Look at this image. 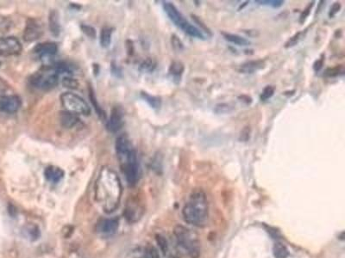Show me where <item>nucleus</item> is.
Instances as JSON below:
<instances>
[{"label":"nucleus","instance_id":"nucleus-1","mask_svg":"<svg viewBox=\"0 0 345 258\" xmlns=\"http://www.w3.org/2000/svg\"><path fill=\"white\" fill-rule=\"evenodd\" d=\"M122 188L118 175L109 168H103L96 183V196L107 211L118 206Z\"/></svg>","mask_w":345,"mask_h":258},{"label":"nucleus","instance_id":"nucleus-2","mask_svg":"<svg viewBox=\"0 0 345 258\" xmlns=\"http://www.w3.org/2000/svg\"><path fill=\"white\" fill-rule=\"evenodd\" d=\"M115 150L127 183L130 186H134L137 184L140 178V166L136 151L129 138L124 135L117 138Z\"/></svg>","mask_w":345,"mask_h":258},{"label":"nucleus","instance_id":"nucleus-3","mask_svg":"<svg viewBox=\"0 0 345 258\" xmlns=\"http://www.w3.org/2000/svg\"><path fill=\"white\" fill-rule=\"evenodd\" d=\"M209 206L205 193L201 190H194L189 200L182 209L185 222L194 227H202L208 218Z\"/></svg>","mask_w":345,"mask_h":258},{"label":"nucleus","instance_id":"nucleus-4","mask_svg":"<svg viewBox=\"0 0 345 258\" xmlns=\"http://www.w3.org/2000/svg\"><path fill=\"white\" fill-rule=\"evenodd\" d=\"M163 9L168 18L172 21V23H175V25L177 26L179 29L184 32L185 34H187L191 37L204 40V35L201 29H198L196 26L188 22L184 15L179 11V9L174 4L163 2Z\"/></svg>","mask_w":345,"mask_h":258},{"label":"nucleus","instance_id":"nucleus-5","mask_svg":"<svg viewBox=\"0 0 345 258\" xmlns=\"http://www.w3.org/2000/svg\"><path fill=\"white\" fill-rule=\"evenodd\" d=\"M174 233L179 245L186 250L190 257L199 258L200 243L195 232L184 226L178 225L174 230Z\"/></svg>","mask_w":345,"mask_h":258},{"label":"nucleus","instance_id":"nucleus-6","mask_svg":"<svg viewBox=\"0 0 345 258\" xmlns=\"http://www.w3.org/2000/svg\"><path fill=\"white\" fill-rule=\"evenodd\" d=\"M60 75L52 65H46L32 74L29 78L30 85L37 89L49 91L55 88L59 83Z\"/></svg>","mask_w":345,"mask_h":258},{"label":"nucleus","instance_id":"nucleus-7","mask_svg":"<svg viewBox=\"0 0 345 258\" xmlns=\"http://www.w3.org/2000/svg\"><path fill=\"white\" fill-rule=\"evenodd\" d=\"M60 103L65 110L75 115H89L91 108L84 98L73 92H64L60 95Z\"/></svg>","mask_w":345,"mask_h":258},{"label":"nucleus","instance_id":"nucleus-8","mask_svg":"<svg viewBox=\"0 0 345 258\" xmlns=\"http://www.w3.org/2000/svg\"><path fill=\"white\" fill-rule=\"evenodd\" d=\"M22 106L20 97L9 91L0 92V111L6 114H13Z\"/></svg>","mask_w":345,"mask_h":258},{"label":"nucleus","instance_id":"nucleus-9","mask_svg":"<svg viewBox=\"0 0 345 258\" xmlns=\"http://www.w3.org/2000/svg\"><path fill=\"white\" fill-rule=\"evenodd\" d=\"M23 47L20 40L15 36L0 37V55L3 57H10L20 55Z\"/></svg>","mask_w":345,"mask_h":258},{"label":"nucleus","instance_id":"nucleus-10","mask_svg":"<svg viewBox=\"0 0 345 258\" xmlns=\"http://www.w3.org/2000/svg\"><path fill=\"white\" fill-rule=\"evenodd\" d=\"M43 34V24L40 20L36 18H29L26 23L23 31V39L27 42H31L42 37Z\"/></svg>","mask_w":345,"mask_h":258},{"label":"nucleus","instance_id":"nucleus-11","mask_svg":"<svg viewBox=\"0 0 345 258\" xmlns=\"http://www.w3.org/2000/svg\"><path fill=\"white\" fill-rule=\"evenodd\" d=\"M124 124V110L121 106L113 107L109 120L107 121V129L111 133H117Z\"/></svg>","mask_w":345,"mask_h":258},{"label":"nucleus","instance_id":"nucleus-12","mask_svg":"<svg viewBox=\"0 0 345 258\" xmlns=\"http://www.w3.org/2000/svg\"><path fill=\"white\" fill-rule=\"evenodd\" d=\"M58 51L57 44L51 41L42 42L34 47V52L41 59H50L52 56L56 55Z\"/></svg>","mask_w":345,"mask_h":258},{"label":"nucleus","instance_id":"nucleus-13","mask_svg":"<svg viewBox=\"0 0 345 258\" xmlns=\"http://www.w3.org/2000/svg\"><path fill=\"white\" fill-rule=\"evenodd\" d=\"M118 228V221L117 219H104L98 222L97 226L98 232L107 236L114 234Z\"/></svg>","mask_w":345,"mask_h":258},{"label":"nucleus","instance_id":"nucleus-14","mask_svg":"<svg viewBox=\"0 0 345 258\" xmlns=\"http://www.w3.org/2000/svg\"><path fill=\"white\" fill-rule=\"evenodd\" d=\"M266 66L264 60H250L245 63L242 64L239 67V72L245 74H251L258 72L259 70L263 69Z\"/></svg>","mask_w":345,"mask_h":258},{"label":"nucleus","instance_id":"nucleus-15","mask_svg":"<svg viewBox=\"0 0 345 258\" xmlns=\"http://www.w3.org/2000/svg\"><path fill=\"white\" fill-rule=\"evenodd\" d=\"M65 172L60 167L49 165L44 170V176L47 180L52 184H57L64 178Z\"/></svg>","mask_w":345,"mask_h":258},{"label":"nucleus","instance_id":"nucleus-16","mask_svg":"<svg viewBox=\"0 0 345 258\" xmlns=\"http://www.w3.org/2000/svg\"><path fill=\"white\" fill-rule=\"evenodd\" d=\"M60 122L61 126L64 127L72 128L80 122V118L78 117V115L75 114L64 110V111L60 112Z\"/></svg>","mask_w":345,"mask_h":258},{"label":"nucleus","instance_id":"nucleus-17","mask_svg":"<svg viewBox=\"0 0 345 258\" xmlns=\"http://www.w3.org/2000/svg\"><path fill=\"white\" fill-rule=\"evenodd\" d=\"M221 34L225 40L229 42L232 43V44H235L236 46H249L250 44V40H247L246 38L243 37L239 34H231V33H228V32H222Z\"/></svg>","mask_w":345,"mask_h":258},{"label":"nucleus","instance_id":"nucleus-18","mask_svg":"<svg viewBox=\"0 0 345 258\" xmlns=\"http://www.w3.org/2000/svg\"><path fill=\"white\" fill-rule=\"evenodd\" d=\"M49 29L55 36L60 34V24L59 20V14L56 11H51L49 18Z\"/></svg>","mask_w":345,"mask_h":258},{"label":"nucleus","instance_id":"nucleus-19","mask_svg":"<svg viewBox=\"0 0 345 258\" xmlns=\"http://www.w3.org/2000/svg\"><path fill=\"white\" fill-rule=\"evenodd\" d=\"M185 71L184 64L181 61H174L169 67V74L175 80H181V76Z\"/></svg>","mask_w":345,"mask_h":258},{"label":"nucleus","instance_id":"nucleus-20","mask_svg":"<svg viewBox=\"0 0 345 258\" xmlns=\"http://www.w3.org/2000/svg\"><path fill=\"white\" fill-rule=\"evenodd\" d=\"M113 29L111 27H104L100 32V44L103 48H108L112 43Z\"/></svg>","mask_w":345,"mask_h":258},{"label":"nucleus","instance_id":"nucleus-21","mask_svg":"<svg viewBox=\"0 0 345 258\" xmlns=\"http://www.w3.org/2000/svg\"><path fill=\"white\" fill-rule=\"evenodd\" d=\"M141 96L142 98H144V100L150 104L151 108L155 109H160L161 105V98H158V97H155V96H151L146 92H142Z\"/></svg>","mask_w":345,"mask_h":258},{"label":"nucleus","instance_id":"nucleus-22","mask_svg":"<svg viewBox=\"0 0 345 258\" xmlns=\"http://www.w3.org/2000/svg\"><path fill=\"white\" fill-rule=\"evenodd\" d=\"M289 255L288 249L282 243H276L273 246V255L275 258H287Z\"/></svg>","mask_w":345,"mask_h":258},{"label":"nucleus","instance_id":"nucleus-23","mask_svg":"<svg viewBox=\"0 0 345 258\" xmlns=\"http://www.w3.org/2000/svg\"><path fill=\"white\" fill-rule=\"evenodd\" d=\"M305 33H306V30H305V32L303 30V31H299L298 32V33H296V34L293 35V36L286 42V44H285V48H286V49H289V48H292V47L296 46L297 44L300 41L302 38L305 36Z\"/></svg>","mask_w":345,"mask_h":258},{"label":"nucleus","instance_id":"nucleus-24","mask_svg":"<svg viewBox=\"0 0 345 258\" xmlns=\"http://www.w3.org/2000/svg\"><path fill=\"white\" fill-rule=\"evenodd\" d=\"M274 92H275V87H274V86H266L264 89H263V91H262V94L260 96V99H261V101H262V102L270 99V98L273 97V94H274Z\"/></svg>","mask_w":345,"mask_h":258},{"label":"nucleus","instance_id":"nucleus-25","mask_svg":"<svg viewBox=\"0 0 345 258\" xmlns=\"http://www.w3.org/2000/svg\"><path fill=\"white\" fill-rule=\"evenodd\" d=\"M90 99H91V101H92V104H93V106L95 107L96 111H97V113H98V116H99L100 119H102V120H106V118H107L106 112L104 111L103 109H102V108L99 107V105H98V103H97V101H96V99H95L94 93H93V92H92V90H90Z\"/></svg>","mask_w":345,"mask_h":258},{"label":"nucleus","instance_id":"nucleus-26","mask_svg":"<svg viewBox=\"0 0 345 258\" xmlns=\"http://www.w3.org/2000/svg\"><path fill=\"white\" fill-rule=\"evenodd\" d=\"M155 67H156V63H155V61L152 59L148 58L146 60H144V62L142 63L140 69H141L143 72H151L155 70Z\"/></svg>","mask_w":345,"mask_h":258},{"label":"nucleus","instance_id":"nucleus-27","mask_svg":"<svg viewBox=\"0 0 345 258\" xmlns=\"http://www.w3.org/2000/svg\"><path fill=\"white\" fill-rule=\"evenodd\" d=\"M155 240H156L158 246L160 247L161 252L163 253L164 255L167 254V250H168V244H167V239L164 238L163 236L157 234L155 236Z\"/></svg>","mask_w":345,"mask_h":258},{"label":"nucleus","instance_id":"nucleus-28","mask_svg":"<svg viewBox=\"0 0 345 258\" xmlns=\"http://www.w3.org/2000/svg\"><path fill=\"white\" fill-rule=\"evenodd\" d=\"M256 3L261 5V6H271L273 8H279L283 6L284 1L282 0H256Z\"/></svg>","mask_w":345,"mask_h":258},{"label":"nucleus","instance_id":"nucleus-29","mask_svg":"<svg viewBox=\"0 0 345 258\" xmlns=\"http://www.w3.org/2000/svg\"><path fill=\"white\" fill-rule=\"evenodd\" d=\"M343 72H344L343 66H336L335 67H332V68L327 69L326 72H325V76L330 77H337L339 75L343 74Z\"/></svg>","mask_w":345,"mask_h":258},{"label":"nucleus","instance_id":"nucleus-30","mask_svg":"<svg viewBox=\"0 0 345 258\" xmlns=\"http://www.w3.org/2000/svg\"><path fill=\"white\" fill-rule=\"evenodd\" d=\"M144 258H160L158 250L153 245H148L144 249Z\"/></svg>","mask_w":345,"mask_h":258},{"label":"nucleus","instance_id":"nucleus-31","mask_svg":"<svg viewBox=\"0 0 345 258\" xmlns=\"http://www.w3.org/2000/svg\"><path fill=\"white\" fill-rule=\"evenodd\" d=\"M61 83L63 84L64 87H66V88H68V89H77L78 85H79V83H78L76 79L71 77V76H66V77H64L63 78H62Z\"/></svg>","mask_w":345,"mask_h":258},{"label":"nucleus","instance_id":"nucleus-32","mask_svg":"<svg viewBox=\"0 0 345 258\" xmlns=\"http://www.w3.org/2000/svg\"><path fill=\"white\" fill-rule=\"evenodd\" d=\"M233 110V106L229 103H219L215 107V112L218 114H227Z\"/></svg>","mask_w":345,"mask_h":258},{"label":"nucleus","instance_id":"nucleus-33","mask_svg":"<svg viewBox=\"0 0 345 258\" xmlns=\"http://www.w3.org/2000/svg\"><path fill=\"white\" fill-rule=\"evenodd\" d=\"M26 232H28L29 237L31 238L32 240L37 239V238L39 237V234H40V232H39L38 227H36V226H29V227L27 228V231H26Z\"/></svg>","mask_w":345,"mask_h":258},{"label":"nucleus","instance_id":"nucleus-34","mask_svg":"<svg viewBox=\"0 0 345 258\" xmlns=\"http://www.w3.org/2000/svg\"><path fill=\"white\" fill-rule=\"evenodd\" d=\"M81 29L83 30L84 33L88 35L90 37H95L96 36V32H95V29L89 25H82L81 26Z\"/></svg>","mask_w":345,"mask_h":258},{"label":"nucleus","instance_id":"nucleus-35","mask_svg":"<svg viewBox=\"0 0 345 258\" xmlns=\"http://www.w3.org/2000/svg\"><path fill=\"white\" fill-rule=\"evenodd\" d=\"M314 2H312V3H310V5L306 7V8L304 10V12H302L301 16H300V18H299V21H300V23H304L305 22V19L307 18L308 16H309V14H310V10H312V8H313V6H314Z\"/></svg>","mask_w":345,"mask_h":258},{"label":"nucleus","instance_id":"nucleus-36","mask_svg":"<svg viewBox=\"0 0 345 258\" xmlns=\"http://www.w3.org/2000/svg\"><path fill=\"white\" fill-rule=\"evenodd\" d=\"M341 4L340 3H335L333 6H331V10H330V12H329V17L332 18V17H335L338 12H340L341 10Z\"/></svg>","mask_w":345,"mask_h":258},{"label":"nucleus","instance_id":"nucleus-37","mask_svg":"<svg viewBox=\"0 0 345 258\" xmlns=\"http://www.w3.org/2000/svg\"><path fill=\"white\" fill-rule=\"evenodd\" d=\"M172 47L177 50H181L183 49V44L176 35H172Z\"/></svg>","mask_w":345,"mask_h":258},{"label":"nucleus","instance_id":"nucleus-38","mask_svg":"<svg viewBox=\"0 0 345 258\" xmlns=\"http://www.w3.org/2000/svg\"><path fill=\"white\" fill-rule=\"evenodd\" d=\"M324 66V55L319 60H316L314 64V69L315 72H319Z\"/></svg>","mask_w":345,"mask_h":258},{"label":"nucleus","instance_id":"nucleus-39","mask_svg":"<svg viewBox=\"0 0 345 258\" xmlns=\"http://www.w3.org/2000/svg\"><path fill=\"white\" fill-rule=\"evenodd\" d=\"M168 258H179V257H178V256H177V255H170V256H168Z\"/></svg>","mask_w":345,"mask_h":258},{"label":"nucleus","instance_id":"nucleus-40","mask_svg":"<svg viewBox=\"0 0 345 258\" xmlns=\"http://www.w3.org/2000/svg\"><path fill=\"white\" fill-rule=\"evenodd\" d=\"M0 66H1V62H0Z\"/></svg>","mask_w":345,"mask_h":258}]
</instances>
